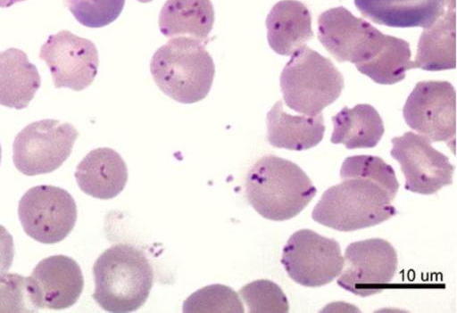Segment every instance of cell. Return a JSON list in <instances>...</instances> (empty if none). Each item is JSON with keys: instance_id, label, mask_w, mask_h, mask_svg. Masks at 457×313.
<instances>
[{"instance_id": "cell-1", "label": "cell", "mask_w": 457, "mask_h": 313, "mask_svg": "<svg viewBox=\"0 0 457 313\" xmlns=\"http://www.w3.org/2000/svg\"><path fill=\"white\" fill-rule=\"evenodd\" d=\"M318 38L339 62H350L380 85H393L414 69L407 41L386 35L343 6L318 18Z\"/></svg>"}, {"instance_id": "cell-2", "label": "cell", "mask_w": 457, "mask_h": 313, "mask_svg": "<svg viewBox=\"0 0 457 313\" xmlns=\"http://www.w3.org/2000/svg\"><path fill=\"white\" fill-rule=\"evenodd\" d=\"M316 193L310 177L297 164L272 154L260 158L245 178L248 202L270 220L295 217Z\"/></svg>"}, {"instance_id": "cell-3", "label": "cell", "mask_w": 457, "mask_h": 313, "mask_svg": "<svg viewBox=\"0 0 457 313\" xmlns=\"http://www.w3.org/2000/svg\"><path fill=\"white\" fill-rule=\"evenodd\" d=\"M93 299L108 312L137 310L146 301L154 269L143 251L128 243L105 250L93 266Z\"/></svg>"}, {"instance_id": "cell-4", "label": "cell", "mask_w": 457, "mask_h": 313, "mask_svg": "<svg viewBox=\"0 0 457 313\" xmlns=\"http://www.w3.org/2000/svg\"><path fill=\"white\" fill-rule=\"evenodd\" d=\"M150 71L166 95L181 103H194L209 94L215 65L203 41L176 37L154 54Z\"/></svg>"}, {"instance_id": "cell-5", "label": "cell", "mask_w": 457, "mask_h": 313, "mask_svg": "<svg viewBox=\"0 0 457 313\" xmlns=\"http://www.w3.org/2000/svg\"><path fill=\"white\" fill-rule=\"evenodd\" d=\"M388 194L366 178H347L328 188L312 210V218L341 232L378 225L396 215Z\"/></svg>"}, {"instance_id": "cell-6", "label": "cell", "mask_w": 457, "mask_h": 313, "mask_svg": "<svg viewBox=\"0 0 457 313\" xmlns=\"http://www.w3.org/2000/svg\"><path fill=\"white\" fill-rule=\"evenodd\" d=\"M290 56L279 80L284 101L299 113L316 116L339 97L344 77L328 58L306 45Z\"/></svg>"}, {"instance_id": "cell-7", "label": "cell", "mask_w": 457, "mask_h": 313, "mask_svg": "<svg viewBox=\"0 0 457 313\" xmlns=\"http://www.w3.org/2000/svg\"><path fill=\"white\" fill-rule=\"evenodd\" d=\"M78 136L71 123L52 119L34 121L15 136L14 166L26 176L53 172L69 158Z\"/></svg>"}, {"instance_id": "cell-8", "label": "cell", "mask_w": 457, "mask_h": 313, "mask_svg": "<svg viewBox=\"0 0 457 313\" xmlns=\"http://www.w3.org/2000/svg\"><path fill=\"white\" fill-rule=\"evenodd\" d=\"M281 263L288 276L306 287L331 283L344 268L340 245L311 229L291 235L283 248Z\"/></svg>"}, {"instance_id": "cell-9", "label": "cell", "mask_w": 457, "mask_h": 313, "mask_svg": "<svg viewBox=\"0 0 457 313\" xmlns=\"http://www.w3.org/2000/svg\"><path fill=\"white\" fill-rule=\"evenodd\" d=\"M18 215L24 232L46 244L62 241L77 220V206L66 190L54 185H37L21 198Z\"/></svg>"}, {"instance_id": "cell-10", "label": "cell", "mask_w": 457, "mask_h": 313, "mask_svg": "<svg viewBox=\"0 0 457 313\" xmlns=\"http://www.w3.org/2000/svg\"><path fill=\"white\" fill-rule=\"evenodd\" d=\"M406 124L430 142H453L456 134V95L448 81L418 82L403 108Z\"/></svg>"}, {"instance_id": "cell-11", "label": "cell", "mask_w": 457, "mask_h": 313, "mask_svg": "<svg viewBox=\"0 0 457 313\" xmlns=\"http://www.w3.org/2000/svg\"><path fill=\"white\" fill-rule=\"evenodd\" d=\"M398 258L392 244L382 238L350 243L345 251L344 267L337 284L361 297L380 293L396 272Z\"/></svg>"}, {"instance_id": "cell-12", "label": "cell", "mask_w": 457, "mask_h": 313, "mask_svg": "<svg viewBox=\"0 0 457 313\" xmlns=\"http://www.w3.org/2000/svg\"><path fill=\"white\" fill-rule=\"evenodd\" d=\"M391 156L401 165L404 188L420 194H434L453 184L455 167L431 142L411 131L392 139Z\"/></svg>"}, {"instance_id": "cell-13", "label": "cell", "mask_w": 457, "mask_h": 313, "mask_svg": "<svg viewBox=\"0 0 457 313\" xmlns=\"http://www.w3.org/2000/svg\"><path fill=\"white\" fill-rule=\"evenodd\" d=\"M39 58L49 68L56 88L81 91L94 81L99 65L98 52L89 39L69 30L49 36L40 47Z\"/></svg>"}, {"instance_id": "cell-14", "label": "cell", "mask_w": 457, "mask_h": 313, "mask_svg": "<svg viewBox=\"0 0 457 313\" xmlns=\"http://www.w3.org/2000/svg\"><path fill=\"white\" fill-rule=\"evenodd\" d=\"M29 277L38 309L70 308L77 302L84 287L79 265L62 254L40 260Z\"/></svg>"}, {"instance_id": "cell-15", "label": "cell", "mask_w": 457, "mask_h": 313, "mask_svg": "<svg viewBox=\"0 0 457 313\" xmlns=\"http://www.w3.org/2000/svg\"><path fill=\"white\" fill-rule=\"evenodd\" d=\"M78 185L85 194L101 200L117 196L128 181V168L121 156L108 147L89 152L75 171Z\"/></svg>"}, {"instance_id": "cell-16", "label": "cell", "mask_w": 457, "mask_h": 313, "mask_svg": "<svg viewBox=\"0 0 457 313\" xmlns=\"http://www.w3.org/2000/svg\"><path fill=\"white\" fill-rule=\"evenodd\" d=\"M362 16L395 28H428L445 12L446 0H354Z\"/></svg>"}, {"instance_id": "cell-17", "label": "cell", "mask_w": 457, "mask_h": 313, "mask_svg": "<svg viewBox=\"0 0 457 313\" xmlns=\"http://www.w3.org/2000/svg\"><path fill=\"white\" fill-rule=\"evenodd\" d=\"M267 38L271 49L289 56L313 37L309 9L297 0H282L266 18Z\"/></svg>"}, {"instance_id": "cell-18", "label": "cell", "mask_w": 457, "mask_h": 313, "mask_svg": "<svg viewBox=\"0 0 457 313\" xmlns=\"http://www.w3.org/2000/svg\"><path fill=\"white\" fill-rule=\"evenodd\" d=\"M267 138L278 148L303 151L316 146L324 136L325 125L321 113L316 116L291 115L284 111L278 100L266 117Z\"/></svg>"}, {"instance_id": "cell-19", "label": "cell", "mask_w": 457, "mask_h": 313, "mask_svg": "<svg viewBox=\"0 0 457 313\" xmlns=\"http://www.w3.org/2000/svg\"><path fill=\"white\" fill-rule=\"evenodd\" d=\"M41 86L37 67L25 52L11 47L0 52V104L21 110Z\"/></svg>"}, {"instance_id": "cell-20", "label": "cell", "mask_w": 457, "mask_h": 313, "mask_svg": "<svg viewBox=\"0 0 457 313\" xmlns=\"http://www.w3.org/2000/svg\"><path fill=\"white\" fill-rule=\"evenodd\" d=\"M211 0H167L159 14V29L167 37H189L206 41L214 24Z\"/></svg>"}, {"instance_id": "cell-21", "label": "cell", "mask_w": 457, "mask_h": 313, "mask_svg": "<svg viewBox=\"0 0 457 313\" xmlns=\"http://www.w3.org/2000/svg\"><path fill=\"white\" fill-rule=\"evenodd\" d=\"M456 13L454 9H448L421 33L412 61L414 69L429 71L454 69Z\"/></svg>"}, {"instance_id": "cell-22", "label": "cell", "mask_w": 457, "mask_h": 313, "mask_svg": "<svg viewBox=\"0 0 457 313\" xmlns=\"http://www.w3.org/2000/svg\"><path fill=\"white\" fill-rule=\"evenodd\" d=\"M331 120V143L342 144L347 149L375 147L385 131L378 111L366 103L357 104L351 109L345 106Z\"/></svg>"}, {"instance_id": "cell-23", "label": "cell", "mask_w": 457, "mask_h": 313, "mask_svg": "<svg viewBox=\"0 0 457 313\" xmlns=\"http://www.w3.org/2000/svg\"><path fill=\"white\" fill-rule=\"evenodd\" d=\"M341 179L366 178L381 186L393 200L398 191L399 183L394 169L380 157L354 155L347 157L340 169Z\"/></svg>"}, {"instance_id": "cell-24", "label": "cell", "mask_w": 457, "mask_h": 313, "mask_svg": "<svg viewBox=\"0 0 457 313\" xmlns=\"http://www.w3.org/2000/svg\"><path fill=\"white\" fill-rule=\"evenodd\" d=\"M185 313H244L238 294L230 287L214 284L192 293L183 303Z\"/></svg>"}, {"instance_id": "cell-25", "label": "cell", "mask_w": 457, "mask_h": 313, "mask_svg": "<svg viewBox=\"0 0 457 313\" xmlns=\"http://www.w3.org/2000/svg\"><path fill=\"white\" fill-rule=\"evenodd\" d=\"M250 313H287L289 303L282 289L268 279L253 281L238 292Z\"/></svg>"}, {"instance_id": "cell-26", "label": "cell", "mask_w": 457, "mask_h": 313, "mask_svg": "<svg viewBox=\"0 0 457 313\" xmlns=\"http://www.w3.org/2000/svg\"><path fill=\"white\" fill-rule=\"evenodd\" d=\"M29 276L0 274V313L37 312Z\"/></svg>"}, {"instance_id": "cell-27", "label": "cell", "mask_w": 457, "mask_h": 313, "mask_svg": "<svg viewBox=\"0 0 457 313\" xmlns=\"http://www.w3.org/2000/svg\"><path fill=\"white\" fill-rule=\"evenodd\" d=\"M75 19L87 28H102L114 21L125 0H64Z\"/></svg>"}, {"instance_id": "cell-28", "label": "cell", "mask_w": 457, "mask_h": 313, "mask_svg": "<svg viewBox=\"0 0 457 313\" xmlns=\"http://www.w3.org/2000/svg\"><path fill=\"white\" fill-rule=\"evenodd\" d=\"M14 256L13 239L7 229L0 225V274L9 270Z\"/></svg>"}, {"instance_id": "cell-29", "label": "cell", "mask_w": 457, "mask_h": 313, "mask_svg": "<svg viewBox=\"0 0 457 313\" xmlns=\"http://www.w3.org/2000/svg\"><path fill=\"white\" fill-rule=\"evenodd\" d=\"M22 1H25V0H0V7H2V8L10 7L12 4L22 2Z\"/></svg>"}, {"instance_id": "cell-30", "label": "cell", "mask_w": 457, "mask_h": 313, "mask_svg": "<svg viewBox=\"0 0 457 313\" xmlns=\"http://www.w3.org/2000/svg\"><path fill=\"white\" fill-rule=\"evenodd\" d=\"M137 1H138L139 3H149L153 0H137Z\"/></svg>"}, {"instance_id": "cell-31", "label": "cell", "mask_w": 457, "mask_h": 313, "mask_svg": "<svg viewBox=\"0 0 457 313\" xmlns=\"http://www.w3.org/2000/svg\"><path fill=\"white\" fill-rule=\"evenodd\" d=\"M1 158H2V149H1V145H0V163H1Z\"/></svg>"}]
</instances>
